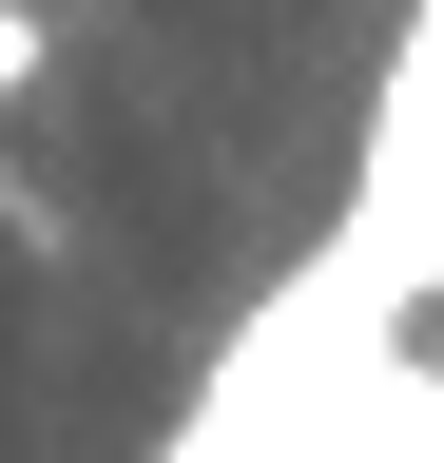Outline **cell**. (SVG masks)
Listing matches in <instances>:
<instances>
[{
	"label": "cell",
	"mask_w": 444,
	"mask_h": 463,
	"mask_svg": "<svg viewBox=\"0 0 444 463\" xmlns=\"http://www.w3.org/2000/svg\"><path fill=\"white\" fill-rule=\"evenodd\" d=\"M386 309L444 289V0H406L386 39V97H367V174H348V232H328Z\"/></svg>",
	"instance_id": "6da1fadb"
},
{
	"label": "cell",
	"mask_w": 444,
	"mask_h": 463,
	"mask_svg": "<svg viewBox=\"0 0 444 463\" xmlns=\"http://www.w3.org/2000/svg\"><path fill=\"white\" fill-rule=\"evenodd\" d=\"M348 463H444V367H425L406 328H386L367 386H348Z\"/></svg>",
	"instance_id": "7a4b0ae2"
},
{
	"label": "cell",
	"mask_w": 444,
	"mask_h": 463,
	"mask_svg": "<svg viewBox=\"0 0 444 463\" xmlns=\"http://www.w3.org/2000/svg\"><path fill=\"white\" fill-rule=\"evenodd\" d=\"M39 58H59V20H39V0H0V97H39Z\"/></svg>",
	"instance_id": "3957f363"
}]
</instances>
